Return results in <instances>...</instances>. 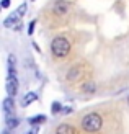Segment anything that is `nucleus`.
I'll return each instance as SVG.
<instances>
[{
	"label": "nucleus",
	"instance_id": "obj_1",
	"mask_svg": "<svg viewBox=\"0 0 129 134\" xmlns=\"http://www.w3.org/2000/svg\"><path fill=\"white\" fill-rule=\"evenodd\" d=\"M101 124H103V119L98 113H88L83 116L82 119V126L87 132H97L101 129Z\"/></svg>",
	"mask_w": 129,
	"mask_h": 134
},
{
	"label": "nucleus",
	"instance_id": "obj_16",
	"mask_svg": "<svg viewBox=\"0 0 129 134\" xmlns=\"http://www.w3.org/2000/svg\"><path fill=\"white\" fill-rule=\"evenodd\" d=\"M10 7V0H2V8H8Z\"/></svg>",
	"mask_w": 129,
	"mask_h": 134
},
{
	"label": "nucleus",
	"instance_id": "obj_3",
	"mask_svg": "<svg viewBox=\"0 0 129 134\" xmlns=\"http://www.w3.org/2000/svg\"><path fill=\"white\" fill-rule=\"evenodd\" d=\"M3 26L5 28H12V30H20L21 28V16L16 13V10L13 12L10 16H7L3 20Z\"/></svg>",
	"mask_w": 129,
	"mask_h": 134
},
{
	"label": "nucleus",
	"instance_id": "obj_13",
	"mask_svg": "<svg viewBox=\"0 0 129 134\" xmlns=\"http://www.w3.org/2000/svg\"><path fill=\"white\" fill-rule=\"evenodd\" d=\"M83 90H85V92H93V90H95V85H93L92 82H88V83L83 87Z\"/></svg>",
	"mask_w": 129,
	"mask_h": 134
},
{
	"label": "nucleus",
	"instance_id": "obj_8",
	"mask_svg": "<svg viewBox=\"0 0 129 134\" xmlns=\"http://www.w3.org/2000/svg\"><path fill=\"white\" fill-rule=\"evenodd\" d=\"M38 100V95L35 92H30V93H26V95L21 98V106H28L30 103H33V102H36Z\"/></svg>",
	"mask_w": 129,
	"mask_h": 134
},
{
	"label": "nucleus",
	"instance_id": "obj_4",
	"mask_svg": "<svg viewBox=\"0 0 129 134\" xmlns=\"http://www.w3.org/2000/svg\"><path fill=\"white\" fill-rule=\"evenodd\" d=\"M7 92L10 97H15L18 92V79H16V72H10L8 70V77H7Z\"/></svg>",
	"mask_w": 129,
	"mask_h": 134
},
{
	"label": "nucleus",
	"instance_id": "obj_9",
	"mask_svg": "<svg viewBox=\"0 0 129 134\" xmlns=\"http://www.w3.org/2000/svg\"><path fill=\"white\" fill-rule=\"evenodd\" d=\"M18 118L13 115V116H8V118H5V124H7V128L8 129H13V128H16L18 126Z\"/></svg>",
	"mask_w": 129,
	"mask_h": 134
},
{
	"label": "nucleus",
	"instance_id": "obj_10",
	"mask_svg": "<svg viewBox=\"0 0 129 134\" xmlns=\"http://www.w3.org/2000/svg\"><path fill=\"white\" fill-rule=\"evenodd\" d=\"M44 121H46V116H44V115H38V116H33V118L28 119V123L33 124V126H36V124H43Z\"/></svg>",
	"mask_w": 129,
	"mask_h": 134
},
{
	"label": "nucleus",
	"instance_id": "obj_14",
	"mask_svg": "<svg viewBox=\"0 0 129 134\" xmlns=\"http://www.w3.org/2000/svg\"><path fill=\"white\" fill-rule=\"evenodd\" d=\"M38 131H39V128H38V126H33V128H31L30 131H26L25 134H38Z\"/></svg>",
	"mask_w": 129,
	"mask_h": 134
},
{
	"label": "nucleus",
	"instance_id": "obj_6",
	"mask_svg": "<svg viewBox=\"0 0 129 134\" xmlns=\"http://www.w3.org/2000/svg\"><path fill=\"white\" fill-rule=\"evenodd\" d=\"M67 10H69V5H67L64 0H57L56 5H54V12H56L57 15H65Z\"/></svg>",
	"mask_w": 129,
	"mask_h": 134
},
{
	"label": "nucleus",
	"instance_id": "obj_11",
	"mask_svg": "<svg viewBox=\"0 0 129 134\" xmlns=\"http://www.w3.org/2000/svg\"><path fill=\"white\" fill-rule=\"evenodd\" d=\"M26 10H28V5H26V3H21V5L16 8V13H18L20 16H23L25 13H26Z\"/></svg>",
	"mask_w": 129,
	"mask_h": 134
},
{
	"label": "nucleus",
	"instance_id": "obj_5",
	"mask_svg": "<svg viewBox=\"0 0 129 134\" xmlns=\"http://www.w3.org/2000/svg\"><path fill=\"white\" fill-rule=\"evenodd\" d=\"M2 105H3V115H5V118L15 115V103H13V98L12 97L5 98Z\"/></svg>",
	"mask_w": 129,
	"mask_h": 134
},
{
	"label": "nucleus",
	"instance_id": "obj_18",
	"mask_svg": "<svg viewBox=\"0 0 129 134\" xmlns=\"http://www.w3.org/2000/svg\"><path fill=\"white\" fill-rule=\"evenodd\" d=\"M127 103H129V98H127Z\"/></svg>",
	"mask_w": 129,
	"mask_h": 134
},
{
	"label": "nucleus",
	"instance_id": "obj_15",
	"mask_svg": "<svg viewBox=\"0 0 129 134\" xmlns=\"http://www.w3.org/2000/svg\"><path fill=\"white\" fill-rule=\"evenodd\" d=\"M35 25H36V21H31V23H30V28H28V35H33V31H35Z\"/></svg>",
	"mask_w": 129,
	"mask_h": 134
},
{
	"label": "nucleus",
	"instance_id": "obj_12",
	"mask_svg": "<svg viewBox=\"0 0 129 134\" xmlns=\"http://www.w3.org/2000/svg\"><path fill=\"white\" fill-rule=\"evenodd\" d=\"M51 108H52V113H59V111H60V103H57V102H54V103H52V106H51Z\"/></svg>",
	"mask_w": 129,
	"mask_h": 134
},
{
	"label": "nucleus",
	"instance_id": "obj_2",
	"mask_svg": "<svg viewBox=\"0 0 129 134\" xmlns=\"http://www.w3.org/2000/svg\"><path fill=\"white\" fill-rule=\"evenodd\" d=\"M51 51H52V54L56 56V57H65L67 54H69V51H70L69 39L62 38V36L54 38L52 39V44H51Z\"/></svg>",
	"mask_w": 129,
	"mask_h": 134
},
{
	"label": "nucleus",
	"instance_id": "obj_17",
	"mask_svg": "<svg viewBox=\"0 0 129 134\" xmlns=\"http://www.w3.org/2000/svg\"><path fill=\"white\" fill-rule=\"evenodd\" d=\"M2 134H10V132H8V128H7V129H3V132H2Z\"/></svg>",
	"mask_w": 129,
	"mask_h": 134
},
{
	"label": "nucleus",
	"instance_id": "obj_7",
	"mask_svg": "<svg viewBox=\"0 0 129 134\" xmlns=\"http://www.w3.org/2000/svg\"><path fill=\"white\" fill-rule=\"evenodd\" d=\"M56 134H75V129H74V126L64 123V124H60L56 129Z\"/></svg>",
	"mask_w": 129,
	"mask_h": 134
}]
</instances>
